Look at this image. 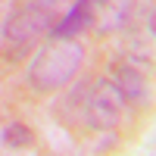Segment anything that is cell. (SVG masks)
Listing matches in <instances>:
<instances>
[{
  "mask_svg": "<svg viewBox=\"0 0 156 156\" xmlns=\"http://www.w3.org/2000/svg\"><path fill=\"white\" fill-rule=\"evenodd\" d=\"M87 6H90V0H78L75 9L66 16V22H59V25H56V34H59V37H66V34L81 31L84 25H87Z\"/></svg>",
  "mask_w": 156,
  "mask_h": 156,
  "instance_id": "cell-1",
  "label": "cell"
}]
</instances>
